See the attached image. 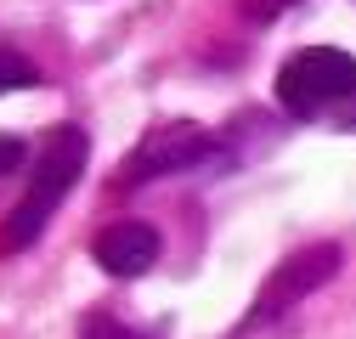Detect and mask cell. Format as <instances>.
I'll use <instances>...</instances> for the list:
<instances>
[{
    "instance_id": "obj_1",
    "label": "cell",
    "mask_w": 356,
    "mask_h": 339,
    "mask_svg": "<svg viewBox=\"0 0 356 339\" xmlns=\"http://www.w3.org/2000/svg\"><path fill=\"white\" fill-rule=\"evenodd\" d=\"M85 164H91V142H85L79 124H63V131L46 142L40 164H34V181H29L17 215H12V226H6V249H29L40 232H46L51 209L74 192V181L85 176Z\"/></svg>"
},
{
    "instance_id": "obj_2",
    "label": "cell",
    "mask_w": 356,
    "mask_h": 339,
    "mask_svg": "<svg viewBox=\"0 0 356 339\" xmlns=\"http://www.w3.org/2000/svg\"><path fill=\"white\" fill-rule=\"evenodd\" d=\"M345 97H356V57L339 46H305L277 68V102L289 113H317Z\"/></svg>"
},
{
    "instance_id": "obj_3",
    "label": "cell",
    "mask_w": 356,
    "mask_h": 339,
    "mask_svg": "<svg viewBox=\"0 0 356 339\" xmlns=\"http://www.w3.org/2000/svg\"><path fill=\"white\" fill-rule=\"evenodd\" d=\"M204 153H215V136H209V131H198L193 119L159 124V131H147L136 147L124 153V170H119V181H124V187H142V181L175 176V170H193Z\"/></svg>"
},
{
    "instance_id": "obj_4",
    "label": "cell",
    "mask_w": 356,
    "mask_h": 339,
    "mask_svg": "<svg viewBox=\"0 0 356 339\" xmlns=\"http://www.w3.org/2000/svg\"><path fill=\"white\" fill-rule=\"evenodd\" d=\"M339 243H311V249H300V254H289V261L260 283V294H254V317L249 322H266V317H277V311H289V306H300L305 294H317L328 277H339Z\"/></svg>"
},
{
    "instance_id": "obj_5",
    "label": "cell",
    "mask_w": 356,
    "mask_h": 339,
    "mask_svg": "<svg viewBox=\"0 0 356 339\" xmlns=\"http://www.w3.org/2000/svg\"><path fill=\"white\" fill-rule=\"evenodd\" d=\"M91 254H97V266L108 272V277H142V272H153V261H159V232L147 226V221H119V226H102L97 232V243H91Z\"/></svg>"
},
{
    "instance_id": "obj_6",
    "label": "cell",
    "mask_w": 356,
    "mask_h": 339,
    "mask_svg": "<svg viewBox=\"0 0 356 339\" xmlns=\"http://www.w3.org/2000/svg\"><path fill=\"white\" fill-rule=\"evenodd\" d=\"M34 85H40V68H34L29 57H17V51L0 46V97H12V91H34Z\"/></svg>"
},
{
    "instance_id": "obj_7",
    "label": "cell",
    "mask_w": 356,
    "mask_h": 339,
    "mask_svg": "<svg viewBox=\"0 0 356 339\" xmlns=\"http://www.w3.org/2000/svg\"><path fill=\"white\" fill-rule=\"evenodd\" d=\"M79 339H147L142 328H124L113 311H85L79 317Z\"/></svg>"
},
{
    "instance_id": "obj_8",
    "label": "cell",
    "mask_w": 356,
    "mask_h": 339,
    "mask_svg": "<svg viewBox=\"0 0 356 339\" xmlns=\"http://www.w3.org/2000/svg\"><path fill=\"white\" fill-rule=\"evenodd\" d=\"M289 6H300V0H243V17L249 23H277Z\"/></svg>"
},
{
    "instance_id": "obj_9",
    "label": "cell",
    "mask_w": 356,
    "mask_h": 339,
    "mask_svg": "<svg viewBox=\"0 0 356 339\" xmlns=\"http://www.w3.org/2000/svg\"><path fill=\"white\" fill-rule=\"evenodd\" d=\"M17 164H23V142L17 136H0V176H12Z\"/></svg>"
},
{
    "instance_id": "obj_10",
    "label": "cell",
    "mask_w": 356,
    "mask_h": 339,
    "mask_svg": "<svg viewBox=\"0 0 356 339\" xmlns=\"http://www.w3.org/2000/svg\"><path fill=\"white\" fill-rule=\"evenodd\" d=\"M345 131H356V108H350V113H345Z\"/></svg>"
}]
</instances>
